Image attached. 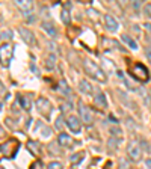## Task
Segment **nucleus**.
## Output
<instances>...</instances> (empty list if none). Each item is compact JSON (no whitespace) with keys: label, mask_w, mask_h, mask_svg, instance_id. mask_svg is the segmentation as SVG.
I'll use <instances>...</instances> for the list:
<instances>
[{"label":"nucleus","mask_w":151,"mask_h":169,"mask_svg":"<svg viewBox=\"0 0 151 169\" xmlns=\"http://www.w3.org/2000/svg\"><path fill=\"white\" fill-rule=\"evenodd\" d=\"M83 68H85L86 74H89V76H91L92 79H95L97 82H100V83L106 82V74H104V71H103L97 64H94L92 60L86 59V60L83 62Z\"/></svg>","instance_id":"obj_1"},{"label":"nucleus","mask_w":151,"mask_h":169,"mask_svg":"<svg viewBox=\"0 0 151 169\" xmlns=\"http://www.w3.org/2000/svg\"><path fill=\"white\" fill-rule=\"evenodd\" d=\"M18 148H20V142L15 140V139H9V140H6L5 143L0 145V153L3 156H6L8 159H14Z\"/></svg>","instance_id":"obj_2"},{"label":"nucleus","mask_w":151,"mask_h":169,"mask_svg":"<svg viewBox=\"0 0 151 169\" xmlns=\"http://www.w3.org/2000/svg\"><path fill=\"white\" fill-rule=\"evenodd\" d=\"M130 74H132L135 79H138L139 82H147V80L150 79L148 70H147V67H145L144 64H135V65L132 67V70H130Z\"/></svg>","instance_id":"obj_3"},{"label":"nucleus","mask_w":151,"mask_h":169,"mask_svg":"<svg viewBox=\"0 0 151 169\" xmlns=\"http://www.w3.org/2000/svg\"><path fill=\"white\" fill-rule=\"evenodd\" d=\"M12 54H14V47L12 44H3L0 45V62L3 67H8L11 59H12Z\"/></svg>","instance_id":"obj_4"},{"label":"nucleus","mask_w":151,"mask_h":169,"mask_svg":"<svg viewBox=\"0 0 151 169\" xmlns=\"http://www.w3.org/2000/svg\"><path fill=\"white\" fill-rule=\"evenodd\" d=\"M35 104H37V109L39 110V113H42L45 118L50 116V112H51V103H50L47 98H44V97L38 98Z\"/></svg>","instance_id":"obj_5"},{"label":"nucleus","mask_w":151,"mask_h":169,"mask_svg":"<svg viewBox=\"0 0 151 169\" xmlns=\"http://www.w3.org/2000/svg\"><path fill=\"white\" fill-rule=\"evenodd\" d=\"M79 113H80V118L85 124H91L92 122V113H91V109L88 106H85L83 103H79Z\"/></svg>","instance_id":"obj_6"},{"label":"nucleus","mask_w":151,"mask_h":169,"mask_svg":"<svg viewBox=\"0 0 151 169\" xmlns=\"http://www.w3.org/2000/svg\"><path fill=\"white\" fill-rule=\"evenodd\" d=\"M127 151H128V156L133 160H139L141 156H142V150H141V147H139L138 142H130L128 147H127Z\"/></svg>","instance_id":"obj_7"},{"label":"nucleus","mask_w":151,"mask_h":169,"mask_svg":"<svg viewBox=\"0 0 151 169\" xmlns=\"http://www.w3.org/2000/svg\"><path fill=\"white\" fill-rule=\"evenodd\" d=\"M67 126L68 128L74 133V134H79L80 131H82V126H80V119L74 116V115H71V116H68V119H67Z\"/></svg>","instance_id":"obj_8"},{"label":"nucleus","mask_w":151,"mask_h":169,"mask_svg":"<svg viewBox=\"0 0 151 169\" xmlns=\"http://www.w3.org/2000/svg\"><path fill=\"white\" fill-rule=\"evenodd\" d=\"M58 142H59V145L64 147V148H71V147L74 145V140H73L71 136L67 134V133H61L59 137H58Z\"/></svg>","instance_id":"obj_9"},{"label":"nucleus","mask_w":151,"mask_h":169,"mask_svg":"<svg viewBox=\"0 0 151 169\" xmlns=\"http://www.w3.org/2000/svg\"><path fill=\"white\" fill-rule=\"evenodd\" d=\"M104 23H106V29L107 30H111V32H116L118 29H119V24H118V21L113 18L112 15H104Z\"/></svg>","instance_id":"obj_10"},{"label":"nucleus","mask_w":151,"mask_h":169,"mask_svg":"<svg viewBox=\"0 0 151 169\" xmlns=\"http://www.w3.org/2000/svg\"><path fill=\"white\" fill-rule=\"evenodd\" d=\"M17 6L24 12V15H27V14H30V11H32V8H33V3L29 2V0H18V2H17Z\"/></svg>","instance_id":"obj_11"},{"label":"nucleus","mask_w":151,"mask_h":169,"mask_svg":"<svg viewBox=\"0 0 151 169\" xmlns=\"http://www.w3.org/2000/svg\"><path fill=\"white\" fill-rule=\"evenodd\" d=\"M20 35L23 36V40L27 42V44H35V36H33V33H32L29 29L21 27V29H20Z\"/></svg>","instance_id":"obj_12"},{"label":"nucleus","mask_w":151,"mask_h":169,"mask_svg":"<svg viewBox=\"0 0 151 169\" xmlns=\"http://www.w3.org/2000/svg\"><path fill=\"white\" fill-rule=\"evenodd\" d=\"M27 148H29V151H30L33 156H39V154H41V145L38 143L37 140H29V142H27Z\"/></svg>","instance_id":"obj_13"},{"label":"nucleus","mask_w":151,"mask_h":169,"mask_svg":"<svg viewBox=\"0 0 151 169\" xmlns=\"http://www.w3.org/2000/svg\"><path fill=\"white\" fill-rule=\"evenodd\" d=\"M42 29L51 36V38H54L56 36V33H58V30H56V27L51 24V23H48V21H44L42 23Z\"/></svg>","instance_id":"obj_14"},{"label":"nucleus","mask_w":151,"mask_h":169,"mask_svg":"<svg viewBox=\"0 0 151 169\" xmlns=\"http://www.w3.org/2000/svg\"><path fill=\"white\" fill-rule=\"evenodd\" d=\"M79 89H80L83 94H88V95L92 94V86L89 84L88 80H80V82H79Z\"/></svg>","instance_id":"obj_15"},{"label":"nucleus","mask_w":151,"mask_h":169,"mask_svg":"<svg viewBox=\"0 0 151 169\" xmlns=\"http://www.w3.org/2000/svg\"><path fill=\"white\" fill-rule=\"evenodd\" d=\"M18 101H20L21 107H23L26 112H29V110L32 109V103H30V100H29L27 97H20V98H18Z\"/></svg>","instance_id":"obj_16"},{"label":"nucleus","mask_w":151,"mask_h":169,"mask_svg":"<svg viewBox=\"0 0 151 169\" xmlns=\"http://www.w3.org/2000/svg\"><path fill=\"white\" fill-rule=\"evenodd\" d=\"M95 104L100 106V107H106V106H107V101H106L104 94H101V92L97 94V97H95Z\"/></svg>","instance_id":"obj_17"},{"label":"nucleus","mask_w":151,"mask_h":169,"mask_svg":"<svg viewBox=\"0 0 151 169\" xmlns=\"http://www.w3.org/2000/svg\"><path fill=\"white\" fill-rule=\"evenodd\" d=\"M122 41L125 42V44H127V45H128V47H130L132 50H138V44H136V42L133 41V40H132L130 36L124 35V36H122Z\"/></svg>","instance_id":"obj_18"},{"label":"nucleus","mask_w":151,"mask_h":169,"mask_svg":"<svg viewBox=\"0 0 151 169\" xmlns=\"http://www.w3.org/2000/svg\"><path fill=\"white\" fill-rule=\"evenodd\" d=\"M59 89L62 91V94L64 95H67V94H70L71 91H70V88H68V84L65 83V80H61V83H59Z\"/></svg>","instance_id":"obj_19"},{"label":"nucleus","mask_w":151,"mask_h":169,"mask_svg":"<svg viewBox=\"0 0 151 169\" xmlns=\"http://www.w3.org/2000/svg\"><path fill=\"white\" fill-rule=\"evenodd\" d=\"M62 21H64L65 24H70L71 18H70V11H68V9H64V11H62Z\"/></svg>","instance_id":"obj_20"},{"label":"nucleus","mask_w":151,"mask_h":169,"mask_svg":"<svg viewBox=\"0 0 151 169\" xmlns=\"http://www.w3.org/2000/svg\"><path fill=\"white\" fill-rule=\"evenodd\" d=\"M54 62H56V57H54L53 54H50V56L47 57V64H45V67H47L48 70H51V68L54 67Z\"/></svg>","instance_id":"obj_21"},{"label":"nucleus","mask_w":151,"mask_h":169,"mask_svg":"<svg viewBox=\"0 0 151 169\" xmlns=\"http://www.w3.org/2000/svg\"><path fill=\"white\" fill-rule=\"evenodd\" d=\"M85 156V153H80V154H74L73 157H71V163L76 165V163H80L82 162V157Z\"/></svg>","instance_id":"obj_22"},{"label":"nucleus","mask_w":151,"mask_h":169,"mask_svg":"<svg viewBox=\"0 0 151 169\" xmlns=\"http://www.w3.org/2000/svg\"><path fill=\"white\" fill-rule=\"evenodd\" d=\"M0 36H2L3 40H11V38H12V32H11L9 29H6V30H2V32H0Z\"/></svg>","instance_id":"obj_23"},{"label":"nucleus","mask_w":151,"mask_h":169,"mask_svg":"<svg viewBox=\"0 0 151 169\" xmlns=\"http://www.w3.org/2000/svg\"><path fill=\"white\" fill-rule=\"evenodd\" d=\"M47 169H62V165L59 162H51V163H48Z\"/></svg>","instance_id":"obj_24"},{"label":"nucleus","mask_w":151,"mask_h":169,"mask_svg":"<svg viewBox=\"0 0 151 169\" xmlns=\"http://www.w3.org/2000/svg\"><path fill=\"white\" fill-rule=\"evenodd\" d=\"M50 134H51V130H50L48 127H45V126L42 127V136H44V137H48Z\"/></svg>","instance_id":"obj_25"},{"label":"nucleus","mask_w":151,"mask_h":169,"mask_svg":"<svg viewBox=\"0 0 151 169\" xmlns=\"http://www.w3.org/2000/svg\"><path fill=\"white\" fill-rule=\"evenodd\" d=\"M145 12H147L145 14L147 17H151V5H145Z\"/></svg>","instance_id":"obj_26"},{"label":"nucleus","mask_w":151,"mask_h":169,"mask_svg":"<svg viewBox=\"0 0 151 169\" xmlns=\"http://www.w3.org/2000/svg\"><path fill=\"white\" fill-rule=\"evenodd\" d=\"M61 127H62V116H59L56 119V128H61Z\"/></svg>","instance_id":"obj_27"},{"label":"nucleus","mask_w":151,"mask_h":169,"mask_svg":"<svg viewBox=\"0 0 151 169\" xmlns=\"http://www.w3.org/2000/svg\"><path fill=\"white\" fill-rule=\"evenodd\" d=\"M145 165H147V168H148V169H151V159H147Z\"/></svg>","instance_id":"obj_28"},{"label":"nucleus","mask_w":151,"mask_h":169,"mask_svg":"<svg viewBox=\"0 0 151 169\" xmlns=\"http://www.w3.org/2000/svg\"><path fill=\"white\" fill-rule=\"evenodd\" d=\"M145 29H147V30L151 33V23H147V24H145Z\"/></svg>","instance_id":"obj_29"},{"label":"nucleus","mask_w":151,"mask_h":169,"mask_svg":"<svg viewBox=\"0 0 151 169\" xmlns=\"http://www.w3.org/2000/svg\"><path fill=\"white\" fill-rule=\"evenodd\" d=\"M112 133H113V134L116 133V136H118V134H121V130H118V128L115 130V128H112Z\"/></svg>","instance_id":"obj_30"},{"label":"nucleus","mask_w":151,"mask_h":169,"mask_svg":"<svg viewBox=\"0 0 151 169\" xmlns=\"http://www.w3.org/2000/svg\"><path fill=\"white\" fill-rule=\"evenodd\" d=\"M3 136H5V130L0 127V137H3Z\"/></svg>","instance_id":"obj_31"},{"label":"nucleus","mask_w":151,"mask_h":169,"mask_svg":"<svg viewBox=\"0 0 151 169\" xmlns=\"http://www.w3.org/2000/svg\"><path fill=\"white\" fill-rule=\"evenodd\" d=\"M2 107H3V106H2V103H0V112H2Z\"/></svg>","instance_id":"obj_32"},{"label":"nucleus","mask_w":151,"mask_h":169,"mask_svg":"<svg viewBox=\"0 0 151 169\" xmlns=\"http://www.w3.org/2000/svg\"><path fill=\"white\" fill-rule=\"evenodd\" d=\"M0 169H5V168H0Z\"/></svg>","instance_id":"obj_33"}]
</instances>
